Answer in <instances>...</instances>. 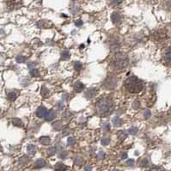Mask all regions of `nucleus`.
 Listing matches in <instances>:
<instances>
[{
	"label": "nucleus",
	"instance_id": "41",
	"mask_svg": "<svg viewBox=\"0 0 171 171\" xmlns=\"http://www.w3.org/2000/svg\"><path fill=\"white\" fill-rule=\"evenodd\" d=\"M104 157H105V153L103 151H100L99 154H98V158H100V159H103Z\"/></svg>",
	"mask_w": 171,
	"mask_h": 171
},
{
	"label": "nucleus",
	"instance_id": "43",
	"mask_svg": "<svg viewBox=\"0 0 171 171\" xmlns=\"http://www.w3.org/2000/svg\"><path fill=\"white\" fill-rule=\"evenodd\" d=\"M150 116V112L149 110H146L145 112V118L148 119Z\"/></svg>",
	"mask_w": 171,
	"mask_h": 171
},
{
	"label": "nucleus",
	"instance_id": "48",
	"mask_svg": "<svg viewBox=\"0 0 171 171\" xmlns=\"http://www.w3.org/2000/svg\"><path fill=\"white\" fill-rule=\"evenodd\" d=\"M3 150H2V146H1V145H0V151H2Z\"/></svg>",
	"mask_w": 171,
	"mask_h": 171
},
{
	"label": "nucleus",
	"instance_id": "31",
	"mask_svg": "<svg viewBox=\"0 0 171 171\" xmlns=\"http://www.w3.org/2000/svg\"><path fill=\"white\" fill-rule=\"evenodd\" d=\"M56 153V148L55 147H51L48 150V156H53L54 154Z\"/></svg>",
	"mask_w": 171,
	"mask_h": 171
},
{
	"label": "nucleus",
	"instance_id": "21",
	"mask_svg": "<svg viewBox=\"0 0 171 171\" xmlns=\"http://www.w3.org/2000/svg\"><path fill=\"white\" fill-rule=\"evenodd\" d=\"M70 59V53L69 51H64L61 53V59L62 60H67Z\"/></svg>",
	"mask_w": 171,
	"mask_h": 171
},
{
	"label": "nucleus",
	"instance_id": "15",
	"mask_svg": "<svg viewBox=\"0 0 171 171\" xmlns=\"http://www.w3.org/2000/svg\"><path fill=\"white\" fill-rule=\"evenodd\" d=\"M54 169H55L56 171H65L67 169V166L65 165L64 163H62V162H58L57 164L55 165V167H54Z\"/></svg>",
	"mask_w": 171,
	"mask_h": 171
},
{
	"label": "nucleus",
	"instance_id": "12",
	"mask_svg": "<svg viewBox=\"0 0 171 171\" xmlns=\"http://www.w3.org/2000/svg\"><path fill=\"white\" fill-rule=\"evenodd\" d=\"M47 111H48V110H47V108L41 106V107H40L39 108L36 110V115H37L39 118H42V117H44L45 116Z\"/></svg>",
	"mask_w": 171,
	"mask_h": 171
},
{
	"label": "nucleus",
	"instance_id": "18",
	"mask_svg": "<svg viewBox=\"0 0 171 171\" xmlns=\"http://www.w3.org/2000/svg\"><path fill=\"white\" fill-rule=\"evenodd\" d=\"M27 150H28V154H30V155H35V152H36V147H35V145L30 144V145H28Z\"/></svg>",
	"mask_w": 171,
	"mask_h": 171
},
{
	"label": "nucleus",
	"instance_id": "49",
	"mask_svg": "<svg viewBox=\"0 0 171 171\" xmlns=\"http://www.w3.org/2000/svg\"><path fill=\"white\" fill-rule=\"evenodd\" d=\"M113 171H118V170H116V169H115V170H113Z\"/></svg>",
	"mask_w": 171,
	"mask_h": 171
},
{
	"label": "nucleus",
	"instance_id": "1",
	"mask_svg": "<svg viewBox=\"0 0 171 171\" xmlns=\"http://www.w3.org/2000/svg\"><path fill=\"white\" fill-rule=\"evenodd\" d=\"M125 87L128 92L135 94L140 92L144 88V83L135 76H132L125 81Z\"/></svg>",
	"mask_w": 171,
	"mask_h": 171
},
{
	"label": "nucleus",
	"instance_id": "23",
	"mask_svg": "<svg viewBox=\"0 0 171 171\" xmlns=\"http://www.w3.org/2000/svg\"><path fill=\"white\" fill-rule=\"evenodd\" d=\"M40 94H41V96H42L43 97H48L49 96L48 89L47 88V87H45V86H43V87H42V89H41Z\"/></svg>",
	"mask_w": 171,
	"mask_h": 171
},
{
	"label": "nucleus",
	"instance_id": "35",
	"mask_svg": "<svg viewBox=\"0 0 171 171\" xmlns=\"http://www.w3.org/2000/svg\"><path fill=\"white\" fill-rule=\"evenodd\" d=\"M29 161V158H28V157H23L20 159V162L22 163V164H24V163H27V162H28Z\"/></svg>",
	"mask_w": 171,
	"mask_h": 171
},
{
	"label": "nucleus",
	"instance_id": "36",
	"mask_svg": "<svg viewBox=\"0 0 171 171\" xmlns=\"http://www.w3.org/2000/svg\"><path fill=\"white\" fill-rule=\"evenodd\" d=\"M83 20H81V19H78V20H77L76 22H75V25L77 27H81L83 26Z\"/></svg>",
	"mask_w": 171,
	"mask_h": 171
},
{
	"label": "nucleus",
	"instance_id": "17",
	"mask_svg": "<svg viewBox=\"0 0 171 171\" xmlns=\"http://www.w3.org/2000/svg\"><path fill=\"white\" fill-rule=\"evenodd\" d=\"M12 124H13L14 126H16V127H22V126H23V122L22 121V120L18 118L12 119Z\"/></svg>",
	"mask_w": 171,
	"mask_h": 171
},
{
	"label": "nucleus",
	"instance_id": "9",
	"mask_svg": "<svg viewBox=\"0 0 171 171\" xmlns=\"http://www.w3.org/2000/svg\"><path fill=\"white\" fill-rule=\"evenodd\" d=\"M163 59H164V60L168 65H171V48H168L165 51Z\"/></svg>",
	"mask_w": 171,
	"mask_h": 171
},
{
	"label": "nucleus",
	"instance_id": "38",
	"mask_svg": "<svg viewBox=\"0 0 171 171\" xmlns=\"http://www.w3.org/2000/svg\"><path fill=\"white\" fill-rule=\"evenodd\" d=\"M121 1H122V0H110L111 4H112V5H119V4H120V3H121Z\"/></svg>",
	"mask_w": 171,
	"mask_h": 171
},
{
	"label": "nucleus",
	"instance_id": "14",
	"mask_svg": "<svg viewBox=\"0 0 171 171\" xmlns=\"http://www.w3.org/2000/svg\"><path fill=\"white\" fill-rule=\"evenodd\" d=\"M40 143L41 144V145H48L50 144V142H51V139H50V138L48 136H42L40 138Z\"/></svg>",
	"mask_w": 171,
	"mask_h": 171
},
{
	"label": "nucleus",
	"instance_id": "42",
	"mask_svg": "<svg viewBox=\"0 0 171 171\" xmlns=\"http://www.w3.org/2000/svg\"><path fill=\"white\" fill-rule=\"evenodd\" d=\"M147 165H148V161H147L146 159H144V160L141 162V166L145 167V166H147Z\"/></svg>",
	"mask_w": 171,
	"mask_h": 171
},
{
	"label": "nucleus",
	"instance_id": "24",
	"mask_svg": "<svg viewBox=\"0 0 171 171\" xmlns=\"http://www.w3.org/2000/svg\"><path fill=\"white\" fill-rule=\"evenodd\" d=\"M29 73L30 75L33 77V78H37V77H39V70H37V69H35V68H33V69H31L30 71H29Z\"/></svg>",
	"mask_w": 171,
	"mask_h": 171
},
{
	"label": "nucleus",
	"instance_id": "30",
	"mask_svg": "<svg viewBox=\"0 0 171 171\" xmlns=\"http://www.w3.org/2000/svg\"><path fill=\"white\" fill-rule=\"evenodd\" d=\"M101 142L102 145H108L110 143V139L109 138H108V137H106V138H103V139H101Z\"/></svg>",
	"mask_w": 171,
	"mask_h": 171
},
{
	"label": "nucleus",
	"instance_id": "7",
	"mask_svg": "<svg viewBox=\"0 0 171 171\" xmlns=\"http://www.w3.org/2000/svg\"><path fill=\"white\" fill-rule=\"evenodd\" d=\"M45 120H47V121H51V120H53L55 119L56 117V114H55V112L53 111V110H49V111H47V113L45 114Z\"/></svg>",
	"mask_w": 171,
	"mask_h": 171
},
{
	"label": "nucleus",
	"instance_id": "22",
	"mask_svg": "<svg viewBox=\"0 0 171 171\" xmlns=\"http://www.w3.org/2000/svg\"><path fill=\"white\" fill-rule=\"evenodd\" d=\"M83 68V64L80 61H76L74 63V69L77 71H80Z\"/></svg>",
	"mask_w": 171,
	"mask_h": 171
},
{
	"label": "nucleus",
	"instance_id": "27",
	"mask_svg": "<svg viewBox=\"0 0 171 171\" xmlns=\"http://www.w3.org/2000/svg\"><path fill=\"white\" fill-rule=\"evenodd\" d=\"M83 162V159H82V158H80V157H76V158H74V163L76 164V165H80L81 163Z\"/></svg>",
	"mask_w": 171,
	"mask_h": 171
},
{
	"label": "nucleus",
	"instance_id": "47",
	"mask_svg": "<svg viewBox=\"0 0 171 171\" xmlns=\"http://www.w3.org/2000/svg\"><path fill=\"white\" fill-rule=\"evenodd\" d=\"M109 128H110V126H109V124L108 123V124H106L105 125V131H109Z\"/></svg>",
	"mask_w": 171,
	"mask_h": 171
},
{
	"label": "nucleus",
	"instance_id": "33",
	"mask_svg": "<svg viewBox=\"0 0 171 171\" xmlns=\"http://www.w3.org/2000/svg\"><path fill=\"white\" fill-rule=\"evenodd\" d=\"M67 157V152L65 151V150H61L59 154V158H61V159H65Z\"/></svg>",
	"mask_w": 171,
	"mask_h": 171
},
{
	"label": "nucleus",
	"instance_id": "26",
	"mask_svg": "<svg viewBox=\"0 0 171 171\" xmlns=\"http://www.w3.org/2000/svg\"><path fill=\"white\" fill-rule=\"evenodd\" d=\"M138 131H139L138 128H136V127H132V128H130L128 130V133L131 134V135H135V134H137Z\"/></svg>",
	"mask_w": 171,
	"mask_h": 171
},
{
	"label": "nucleus",
	"instance_id": "40",
	"mask_svg": "<svg viewBox=\"0 0 171 171\" xmlns=\"http://www.w3.org/2000/svg\"><path fill=\"white\" fill-rule=\"evenodd\" d=\"M127 164L128 166H132L134 164V160L133 159H129L127 161Z\"/></svg>",
	"mask_w": 171,
	"mask_h": 171
},
{
	"label": "nucleus",
	"instance_id": "25",
	"mask_svg": "<svg viewBox=\"0 0 171 171\" xmlns=\"http://www.w3.org/2000/svg\"><path fill=\"white\" fill-rule=\"evenodd\" d=\"M118 136H119V139H121V140H124L126 138H127V133L124 132V131H120L118 133Z\"/></svg>",
	"mask_w": 171,
	"mask_h": 171
},
{
	"label": "nucleus",
	"instance_id": "20",
	"mask_svg": "<svg viewBox=\"0 0 171 171\" xmlns=\"http://www.w3.org/2000/svg\"><path fill=\"white\" fill-rule=\"evenodd\" d=\"M156 36L155 38L158 40H163L166 37V34L164 32H156Z\"/></svg>",
	"mask_w": 171,
	"mask_h": 171
},
{
	"label": "nucleus",
	"instance_id": "4",
	"mask_svg": "<svg viewBox=\"0 0 171 171\" xmlns=\"http://www.w3.org/2000/svg\"><path fill=\"white\" fill-rule=\"evenodd\" d=\"M22 5V0H6V6L10 10L19 9Z\"/></svg>",
	"mask_w": 171,
	"mask_h": 171
},
{
	"label": "nucleus",
	"instance_id": "3",
	"mask_svg": "<svg viewBox=\"0 0 171 171\" xmlns=\"http://www.w3.org/2000/svg\"><path fill=\"white\" fill-rule=\"evenodd\" d=\"M129 64V58L127 54L123 53H117L114 54V58L112 59V66L115 69H124Z\"/></svg>",
	"mask_w": 171,
	"mask_h": 171
},
{
	"label": "nucleus",
	"instance_id": "32",
	"mask_svg": "<svg viewBox=\"0 0 171 171\" xmlns=\"http://www.w3.org/2000/svg\"><path fill=\"white\" fill-rule=\"evenodd\" d=\"M16 59H17V62H18V63H22V62L26 60V58L24 56H22V55H18Z\"/></svg>",
	"mask_w": 171,
	"mask_h": 171
},
{
	"label": "nucleus",
	"instance_id": "13",
	"mask_svg": "<svg viewBox=\"0 0 171 171\" xmlns=\"http://www.w3.org/2000/svg\"><path fill=\"white\" fill-rule=\"evenodd\" d=\"M18 95H19V92L17 91V90H12V91H10V92L8 94V99H9V101H16V99L17 98Z\"/></svg>",
	"mask_w": 171,
	"mask_h": 171
},
{
	"label": "nucleus",
	"instance_id": "46",
	"mask_svg": "<svg viewBox=\"0 0 171 171\" xmlns=\"http://www.w3.org/2000/svg\"><path fill=\"white\" fill-rule=\"evenodd\" d=\"M150 171H163V169H160V168H155V169H150Z\"/></svg>",
	"mask_w": 171,
	"mask_h": 171
},
{
	"label": "nucleus",
	"instance_id": "29",
	"mask_svg": "<svg viewBox=\"0 0 171 171\" xmlns=\"http://www.w3.org/2000/svg\"><path fill=\"white\" fill-rule=\"evenodd\" d=\"M53 127L55 130H59V129L62 127V125L61 123L59 122V121H56V122H54L53 124Z\"/></svg>",
	"mask_w": 171,
	"mask_h": 171
},
{
	"label": "nucleus",
	"instance_id": "37",
	"mask_svg": "<svg viewBox=\"0 0 171 171\" xmlns=\"http://www.w3.org/2000/svg\"><path fill=\"white\" fill-rule=\"evenodd\" d=\"M165 6L167 9L171 10V0H165Z\"/></svg>",
	"mask_w": 171,
	"mask_h": 171
},
{
	"label": "nucleus",
	"instance_id": "10",
	"mask_svg": "<svg viewBox=\"0 0 171 171\" xmlns=\"http://www.w3.org/2000/svg\"><path fill=\"white\" fill-rule=\"evenodd\" d=\"M37 26L40 28H48L52 26V23L48 22V21L42 20V21H40V22H37Z\"/></svg>",
	"mask_w": 171,
	"mask_h": 171
},
{
	"label": "nucleus",
	"instance_id": "34",
	"mask_svg": "<svg viewBox=\"0 0 171 171\" xmlns=\"http://www.w3.org/2000/svg\"><path fill=\"white\" fill-rule=\"evenodd\" d=\"M57 107H58V108L59 110H63L64 109V108H65V104H64V102L62 101H59L57 103Z\"/></svg>",
	"mask_w": 171,
	"mask_h": 171
},
{
	"label": "nucleus",
	"instance_id": "39",
	"mask_svg": "<svg viewBox=\"0 0 171 171\" xmlns=\"http://www.w3.org/2000/svg\"><path fill=\"white\" fill-rule=\"evenodd\" d=\"M132 106H133V108H135V109H138V108H139L140 104H139V102L138 101H135V102H133Z\"/></svg>",
	"mask_w": 171,
	"mask_h": 171
},
{
	"label": "nucleus",
	"instance_id": "45",
	"mask_svg": "<svg viewBox=\"0 0 171 171\" xmlns=\"http://www.w3.org/2000/svg\"><path fill=\"white\" fill-rule=\"evenodd\" d=\"M91 169H92V168H91V166H89V165H87V166L84 167V170L85 171H91Z\"/></svg>",
	"mask_w": 171,
	"mask_h": 171
},
{
	"label": "nucleus",
	"instance_id": "50",
	"mask_svg": "<svg viewBox=\"0 0 171 171\" xmlns=\"http://www.w3.org/2000/svg\"><path fill=\"white\" fill-rule=\"evenodd\" d=\"M75 1H78V0H75Z\"/></svg>",
	"mask_w": 171,
	"mask_h": 171
},
{
	"label": "nucleus",
	"instance_id": "8",
	"mask_svg": "<svg viewBox=\"0 0 171 171\" xmlns=\"http://www.w3.org/2000/svg\"><path fill=\"white\" fill-rule=\"evenodd\" d=\"M111 19H112L113 23L117 24L119 22H120L121 19H122V17H121V15L120 13H118V12H114V13L112 14V16H111Z\"/></svg>",
	"mask_w": 171,
	"mask_h": 171
},
{
	"label": "nucleus",
	"instance_id": "5",
	"mask_svg": "<svg viewBox=\"0 0 171 171\" xmlns=\"http://www.w3.org/2000/svg\"><path fill=\"white\" fill-rule=\"evenodd\" d=\"M117 85V80L114 78V77H108L104 82V86L108 89H113Z\"/></svg>",
	"mask_w": 171,
	"mask_h": 171
},
{
	"label": "nucleus",
	"instance_id": "44",
	"mask_svg": "<svg viewBox=\"0 0 171 171\" xmlns=\"http://www.w3.org/2000/svg\"><path fill=\"white\" fill-rule=\"evenodd\" d=\"M120 158H121V159H126L127 158V152H122V153L120 154Z\"/></svg>",
	"mask_w": 171,
	"mask_h": 171
},
{
	"label": "nucleus",
	"instance_id": "11",
	"mask_svg": "<svg viewBox=\"0 0 171 171\" xmlns=\"http://www.w3.org/2000/svg\"><path fill=\"white\" fill-rule=\"evenodd\" d=\"M83 89H84V84L80 81H78L74 83V90L75 92L79 93L81 91H83Z\"/></svg>",
	"mask_w": 171,
	"mask_h": 171
},
{
	"label": "nucleus",
	"instance_id": "2",
	"mask_svg": "<svg viewBox=\"0 0 171 171\" xmlns=\"http://www.w3.org/2000/svg\"><path fill=\"white\" fill-rule=\"evenodd\" d=\"M97 108L98 113L101 115H108L114 108L113 101L108 98H102L97 102Z\"/></svg>",
	"mask_w": 171,
	"mask_h": 171
},
{
	"label": "nucleus",
	"instance_id": "6",
	"mask_svg": "<svg viewBox=\"0 0 171 171\" xmlns=\"http://www.w3.org/2000/svg\"><path fill=\"white\" fill-rule=\"evenodd\" d=\"M97 90L96 88H89L87 89V91L85 92V97L87 98V99H92L93 97H96V95H97Z\"/></svg>",
	"mask_w": 171,
	"mask_h": 171
},
{
	"label": "nucleus",
	"instance_id": "19",
	"mask_svg": "<svg viewBox=\"0 0 171 171\" xmlns=\"http://www.w3.org/2000/svg\"><path fill=\"white\" fill-rule=\"evenodd\" d=\"M113 124H114V127H120L122 124V120H121V119L120 117L115 116V117L113 118Z\"/></svg>",
	"mask_w": 171,
	"mask_h": 171
},
{
	"label": "nucleus",
	"instance_id": "28",
	"mask_svg": "<svg viewBox=\"0 0 171 171\" xmlns=\"http://www.w3.org/2000/svg\"><path fill=\"white\" fill-rule=\"evenodd\" d=\"M76 143V139L73 137H69L67 139V145H73Z\"/></svg>",
	"mask_w": 171,
	"mask_h": 171
},
{
	"label": "nucleus",
	"instance_id": "16",
	"mask_svg": "<svg viewBox=\"0 0 171 171\" xmlns=\"http://www.w3.org/2000/svg\"><path fill=\"white\" fill-rule=\"evenodd\" d=\"M46 166V161L44 159H39L35 162V167L36 169H40V168H43Z\"/></svg>",
	"mask_w": 171,
	"mask_h": 171
}]
</instances>
